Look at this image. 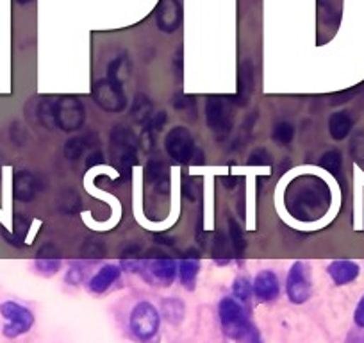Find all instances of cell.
I'll list each match as a JSON object with an SVG mask.
<instances>
[{"label":"cell","mask_w":364,"mask_h":343,"mask_svg":"<svg viewBox=\"0 0 364 343\" xmlns=\"http://www.w3.org/2000/svg\"><path fill=\"white\" fill-rule=\"evenodd\" d=\"M295 138V127L293 123L286 122V120H280L273 125L271 129V140L280 147H290V143Z\"/></svg>","instance_id":"24"},{"label":"cell","mask_w":364,"mask_h":343,"mask_svg":"<svg viewBox=\"0 0 364 343\" xmlns=\"http://www.w3.org/2000/svg\"><path fill=\"white\" fill-rule=\"evenodd\" d=\"M174 63H175V74H177V77L181 79V74H182V50L181 49H178L177 54H175Z\"/></svg>","instance_id":"41"},{"label":"cell","mask_w":364,"mask_h":343,"mask_svg":"<svg viewBox=\"0 0 364 343\" xmlns=\"http://www.w3.org/2000/svg\"><path fill=\"white\" fill-rule=\"evenodd\" d=\"M82 279H84V266H82V263L74 262L70 266H68V272L67 276H64V281H67L68 284H72V286H79V284L82 283Z\"/></svg>","instance_id":"34"},{"label":"cell","mask_w":364,"mask_h":343,"mask_svg":"<svg viewBox=\"0 0 364 343\" xmlns=\"http://www.w3.org/2000/svg\"><path fill=\"white\" fill-rule=\"evenodd\" d=\"M0 317L6 324L2 327V334L9 339L27 334L34 325V313L16 300H4L0 303Z\"/></svg>","instance_id":"9"},{"label":"cell","mask_w":364,"mask_h":343,"mask_svg":"<svg viewBox=\"0 0 364 343\" xmlns=\"http://www.w3.org/2000/svg\"><path fill=\"white\" fill-rule=\"evenodd\" d=\"M284 201L291 217L302 222H314L329 211L332 193L320 177L302 176L291 181Z\"/></svg>","instance_id":"1"},{"label":"cell","mask_w":364,"mask_h":343,"mask_svg":"<svg viewBox=\"0 0 364 343\" xmlns=\"http://www.w3.org/2000/svg\"><path fill=\"white\" fill-rule=\"evenodd\" d=\"M174 106L177 111H193L195 106H197V101L191 95L177 94L174 99Z\"/></svg>","instance_id":"35"},{"label":"cell","mask_w":364,"mask_h":343,"mask_svg":"<svg viewBox=\"0 0 364 343\" xmlns=\"http://www.w3.org/2000/svg\"><path fill=\"white\" fill-rule=\"evenodd\" d=\"M122 276V269L118 265H113V263H108V265L101 266L97 272L93 274V277L89 279L88 288L91 293H104L108 291L116 281Z\"/></svg>","instance_id":"17"},{"label":"cell","mask_w":364,"mask_h":343,"mask_svg":"<svg viewBox=\"0 0 364 343\" xmlns=\"http://www.w3.org/2000/svg\"><path fill=\"white\" fill-rule=\"evenodd\" d=\"M138 147L140 140L136 138L132 129H129L127 125H116L109 135V152H111L113 164L122 176L129 174L138 161L136 159Z\"/></svg>","instance_id":"2"},{"label":"cell","mask_w":364,"mask_h":343,"mask_svg":"<svg viewBox=\"0 0 364 343\" xmlns=\"http://www.w3.org/2000/svg\"><path fill=\"white\" fill-rule=\"evenodd\" d=\"M61 256L59 250L54 243H45L40 250H38L36 257H34V270H36L40 276L52 277L56 276L61 270Z\"/></svg>","instance_id":"13"},{"label":"cell","mask_w":364,"mask_h":343,"mask_svg":"<svg viewBox=\"0 0 364 343\" xmlns=\"http://www.w3.org/2000/svg\"><path fill=\"white\" fill-rule=\"evenodd\" d=\"M312 293V279L311 269L307 263L295 262L291 269L288 270L286 277V295L290 303L295 306H302L311 298Z\"/></svg>","instance_id":"10"},{"label":"cell","mask_w":364,"mask_h":343,"mask_svg":"<svg viewBox=\"0 0 364 343\" xmlns=\"http://www.w3.org/2000/svg\"><path fill=\"white\" fill-rule=\"evenodd\" d=\"M232 293H234V298H238L239 303H249L252 298V281L245 276L236 277L234 283H232Z\"/></svg>","instance_id":"28"},{"label":"cell","mask_w":364,"mask_h":343,"mask_svg":"<svg viewBox=\"0 0 364 343\" xmlns=\"http://www.w3.org/2000/svg\"><path fill=\"white\" fill-rule=\"evenodd\" d=\"M81 252L86 259H102V257L106 256V247L101 240L89 238L86 240V243L82 245Z\"/></svg>","instance_id":"30"},{"label":"cell","mask_w":364,"mask_h":343,"mask_svg":"<svg viewBox=\"0 0 364 343\" xmlns=\"http://www.w3.org/2000/svg\"><path fill=\"white\" fill-rule=\"evenodd\" d=\"M184 313H186V306H184L181 298H163V303H161V315H163L168 324L178 325L182 322V318H184Z\"/></svg>","instance_id":"23"},{"label":"cell","mask_w":364,"mask_h":343,"mask_svg":"<svg viewBox=\"0 0 364 343\" xmlns=\"http://www.w3.org/2000/svg\"><path fill=\"white\" fill-rule=\"evenodd\" d=\"M38 120L47 129H56V122H54V101L45 99V101H41L38 104Z\"/></svg>","instance_id":"29"},{"label":"cell","mask_w":364,"mask_h":343,"mask_svg":"<svg viewBox=\"0 0 364 343\" xmlns=\"http://www.w3.org/2000/svg\"><path fill=\"white\" fill-rule=\"evenodd\" d=\"M198 270H200V254L190 250L186 256L182 257L181 263H178V279L181 284L186 290H193L195 283H197Z\"/></svg>","instance_id":"19"},{"label":"cell","mask_w":364,"mask_h":343,"mask_svg":"<svg viewBox=\"0 0 364 343\" xmlns=\"http://www.w3.org/2000/svg\"><path fill=\"white\" fill-rule=\"evenodd\" d=\"M205 122L218 140H225L234 125L231 99L211 95L205 101Z\"/></svg>","instance_id":"6"},{"label":"cell","mask_w":364,"mask_h":343,"mask_svg":"<svg viewBox=\"0 0 364 343\" xmlns=\"http://www.w3.org/2000/svg\"><path fill=\"white\" fill-rule=\"evenodd\" d=\"M218 318L223 334L229 339H234V342H241L254 325L243 303H239L234 297H223L220 300Z\"/></svg>","instance_id":"3"},{"label":"cell","mask_w":364,"mask_h":343,"mask_svg":"<svg viewBox=\"0 0 364 343\" xmlns=\"http://www.w3.org/2000/svg\"><path fill=\"white\" fill-rule=\"evenodd\" d=\"M353 322L359 329H364V295L360 297V300L357 303L356 311H353Z\"/></svg>","instance_id":"38"},{"label":"cell","mask_w":364,"mask_h":343,"mask_svg":"<svg viewBox=\"0 0 364 343\" xmlns=\"http://www.w3.org/2000/svg\"><path fill=\"white\" fill-rule=\"evenodd\" d=\"M0 235H2V238L6 240V242L9 243V245L11 247H16V249H23V247H25V242H23V240H20L18 236L15 235V232H9L8 229H0Z\"/></svg>","instance_id":"36"},{"label":"cell","mask_w":364,"mask_h":343,"mask_svg":"<svg viewBox=\"0 0 364 343\" xmlns=\"http://www.w3.org/2000/svg\"><path fill=\"white\" fill-rule=\"evenodd\" d=\"M91 97L95 104L106 113H122L127 108V97L123 91V84L116 77L98 79L91 88Z\"/></svg>","instance_id":"8"},{"label":"cell","mask_w":364,"mask_h":343,"mask_svg":"<svg viewBox=\"0 0 364 343\" xmlns=\"http://www.w3.org/2000/svg\"><path fill=\"white\" fill-rule=\"evenodd\" d=\"M239 343H263V338H261V332L257 331L256 325H252V327H250V331L246 332V336Z\"/></svg>","instance_id":"39"},{"label":"cell","mask_w":364,"mask_h":343,"mask_svg":"<svg viewBox=\"0 0 364 343\" xmlns=\"http://www.w3.org/2000/svg\"><path fill=\"white\" fill-rule=\"evenodd\" d=\"M359 265L352 259H334L329 263L327 274L336 286H345V284L353 283L359 277Z\"/></svg>","instance_id":"15"},{"label":"cell","mask_w":364,"mask_h":343,"mask_svg":"<svg viewBox=\"0 0 364 343\" xmlns=\"http://www.w3.org/2000/svg\"><path fill=\"white\" fill-rule=\"evenodd\" d=\"M30 224H33V220H30V217H27L25 213H16L15 218H13V232H15L20 240L25 242V236L27 232H29Z\"/></svg>","instance_id":"31"},{"label":"cell","mask_w":364,"mask_h":343,"mask_svg":"<svg viewBox=\"0 0 364 343\" xmlns=\"http://www.w3.org/2000/svg\"><path fill=\"white\" fill-rule=\"evenodd\" d=\"M40 191V181L29 170H16L13 176V197L18 202H33Z\"/></svg>","instance_id":"14"},{"label":"cell","mask_w":364,"mask_h":343,"mask_svg":"<svg viewBox=\"0 0 364 343\" xmlns=\"http://www.w3.org/2000/svg\"><path fill=\"white\" fill-rule=\"evenodd\" d=\"M130 115L134 118H138L142 123L145 122L152 115V102H150V99L143 94L136 95V99L132 102V109H130Z\"/></svg>","instance_id":"26"},{"label":"cell","mask_w":364,"mask_h":343,"mask_svg":"<svg viewBox=\"0 0 364 343\" xmlns=\"http://www.w3.org/2000/svg\"><path fill=\"white\" fill-rule=\"evenodd\" d=\"M154 238H156L157 242H161V245H174V238H170V236L166 235H156Z\"/></svg>","instance_id":"42"},{"label":"cell","mask_w":364,"mask_h":343,"mask_svg":"<svg viewBox=\"0 0 364 343\" xmlns=\"http://www.w3.org/2000/svg\"><path fill=\"white\" fill-rule=\"evenodd\" d=\"M154 15H156V26L161 33H175L182 22L181 0H159Z\"/></svg>","instance_id":"11"},{"label":"cell","mask_w":364,"mask_h":343,"mask_svg":"<svg viewBox=\"0 0 364 343\" xmlns=\"http://www.w3.org/2000/svg\"><path fill=\"white\" fill-rule=\"evenodd\" d=\"M256 68L250 61H243L238 70V91H236V104L246 106L256 88Z\"/></svg>","instance_id":"16"},{"label":"cell","mask_w":364,"mask_h":343,"mask_svg":"<svg viewBox=\"0 0 364 343\" xmlns=\"http://www.w3.org/2000/svg\"><path fill=\"white\" fill-rule=\"evenodd\" d=\"M320 167L325 168L329 174H332L334 177H341L343 170V156L338 149H331L320 157Z\"/></svg>","instance_id":"25"},{"label":"cell","mask_w":364,"mask_h":343,"mask_svg":"<svg viewBox=\"0 0 364 343\" xmlns=\"http://www.w3.org/2000/svg\"><path fill=\"white\" fill-rule=\"evenodd\" d=\"M164 149L168 156L181 164H202L204 152L197 147L193 136L186 127L177 125L170 129L164 138Z\"/></svg>","instance_id":"4"},{"label":"cell","mask_w":364,"mask_h":343,"mask_svg":"<svg viewBox=\"0 0 364 343\" xmlns=\"http://www.w3.org/2000/svg\"><path fill=\"white\" fill-rule=\"evenodd\" d=\"M350 154H352L353 161L364 168V133L353 136L352 143H350Z\"/></svg>","instance_id":"32"},{"label":"cell","mask_w":364,"mask_h":343,"mask_svg":"<svg viewBox=\"0 0 364 343\" xmlns=\"http://www.w3.org/2000/svg\"><path fill=\"white\" fill-rule=\"evenodd\" d=\"M232 257H234V250H232L231 240L225 238L223 232H216L215 242H212V259L218 265L225 266L232 262Z\"/></svg>","instance_id":"22"},{"label":"cell","mask_w":364,"mask_h":343,"mask_svg":"<svg viewBox=\"0 0 364 343\" xmlns=\"http://www.w3.org/2000/svg\"><path fill=\"white\" fill-rule=\"evenodd\" d=\"M252 291L254 297L259 303H273V300H277L280 295V283L277 274L273 270H261V272H257V276L254 277Z\"/></svg>","instance_id":"12"},{"label":"cell","mask_w":364,"mask_h":343,"mask_svg":"<svg viewBox=\"0 0 364 343\" xmlns=\"http://www.w3.org/2000/svg\"><path fill=\"white\" fill-rule=\"evenodd\" d=\"M229 240H231L234 256H238V257L243 256L246 242H245V238H243V232H241V227H239V224L236 220H232V218H229Z\"/></svg>","instance_id":"27"},{"label":"cell","mask_w":364,"mask_h":343,"mask_svg":"<svg viewBox=\"0 0 364 343\" xmlns=\"http://www.w3.org/2000/svg\"><path fill=\"white\" fill-rule=\"evenodd\" d=\"M249 164L250 167H266V164H271L270 150L264 149V147H257V149H254L249 157Z\"/></svg>","instance_id":"33"},{"label":"cell","mask_w":364,"mask_h":343,"mask_svg":"<svg viewBox=\"0 0 364 343\" xmlns=\"http://www.w3.org/2000/svg\"><path fill=\"white\" fill-rule=\"evenodd\" d=\"M129 329L140 342H152L161 329V313L149 300H140L134 304L129 315Z\"/></svg>","instance_id":"5"},{"label":"cell","mask_w":364,"mask_h":343,"mask_svg":"<svg viewBox=\"0 0 364 343\" xmlns=\"http://www.w3.org/2000/svg\"><path fill=\"white\" fill-rule=\"evenodd\" d=\"M11 138H13V142L16 143V145H23V143L27 142V133H25V129H23V127L20 125L18 122L13 123Z\"/></svg>","instance_id":"37"},{"label":"cell","mask_w":364,"mask_h":343,"mask_svg":"<svg viewBox=\"0 0 364 343\" xmlns=\"http://www.w3.org/2000/svg\"><path fill=\"white\" fill-rule=\"evenodd\" d=\"M147 181L156 188L159 193H168L170 190V168L161 159H149L145 167Z\"/></svg>","instance_id":"18"},{"label":"cell","mask_w":364,"mask_h":343,"mask_svg":"<svg viewBox=\"0 0 364 343\" xmlns=\"http://www.w3.org/2000/svg\"><path fill=\"white\" fill-rule=\"evenodd\" d=\"M95 136L93 135H86V136H75V138H70L67 143H64V157L70 161H77L88 152V149L93 145Z\"/></svg>","instance_id":"21"},{"label":"cell","mask_w":364,"mask_h":343,"mask_svg":"<svg viewBox=\"0 0 364 343\" xmlns=\"http://www.w3.org/2000/svg\"><path fill=\"white\" fill-rule=\"evenodd\" d=\"M15 2L20 6H27V4H30V2H34V0H15Z\"/></svg>","instance_id":"43"},{"label":"cell","mask_w":364,"mask_h":343,"mask_svg":"<svg viewBox=\"0 0 364 343\" xmlns=\"http://www.w3.org/2000/svg\"><path fill=\"white\" fill-rule=\"evenodd\" d=\"M353 127V118L348 111H336L332 113L331 118H329V135L332 136V140L336 142H341L346 136L352 133Z\"/></svg>","instance_id":"20"},{"label":"cell","mask_w":364,"mask_h":343,"mask_svg":"<svg viewBox=\"0 0 364 343\" xmlns=\"http://www.w3.org/2000/svg\"><path fill=\"white\" fill-rule=\"evenodd\" d=\"M102 157H104L102 156V152H91L88 157H86V167L91 168L95 167V164H101L102 161H104Z\"/></svg>","instance_id":"40"},{"label":"cell","mask_w":364,"mask_h":343,"mask_svg":"<svg viewBox=\"0 0 364 343\" xmlns=\"http://www.w3.org/2000/svg\"><path fill=\"white\" fill-rule=\"evenodd\" d=\"M54 122L56 129L64 133H75L86 123V108L74 95H63L54 101Z\"/></svg>","instance_id":"7"}]
</instances>
